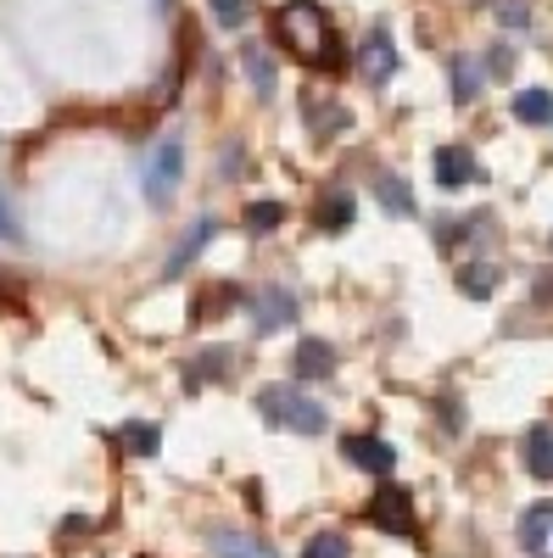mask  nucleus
<instances>
[{
  "instance_id": "24",
  "label": "nucleus",
  "mask_w": 553,
  "mask_h": 558,
  "mask_svg": "<svg viewBox=\"0 0 553 558\" xmlns=\"http://www.w3.org/2000/svg\"><path fill=\"white\" fill-rule=\"evenodd\" d=\"M0 241H23V223H17V207L7 191H0Z\"/></svg>"
},
{
  "instance_id": "15",
  "label": "nucleus",
  "mask_w": 553,
  "mask_h": 558,
  "mask_svg": "<svg viewBox=\"0 0 553 558\" xmlns=\"http://www.w3.org/2000/svg\"><path fill=\"white\" fill-rule=\"evenodd\" d=\"M515 118L520 123H553V96H548V89H520V96H515Z\"/></svg>"
},
{
  "instance_id": "19",
  "label": "nucleus",
  "mask_w": 553,
  "mask_h": 558,
  "mask_svg": "<svg viewBox=\"0 0 553 558\" xmlns=\"http://www.w3.org/2000/svg\"><path fill=\"white\" fill-rule=\"evenodd\" d=\"M453 96L458 101H476L481 96V68L476 62H453Z\"/></svg>"
},
{
  "instance_id": "18",
  "label": "nucleus",
  "mask_w": 553,
  "mask_h": 558,
  "mask_svg": "<svg viewBox=\"0 0 553 558\" xmlns=\"http://www.w3.org/2000/svg\"><path fill=\"white\" fill-rule=\"evenodd\" d=\"M207 7H213V23L218 28H241L252 17V0H207Z\"/></svg>"
},
{
  "instance_id": "11",
  "label": "nucleus",
  "mask_w": 553,
  "mask_h": 558,
  "mask_svg": "<svg viewBox=\"0 0 553 558\" xmlns=\"http://www.w3.org/2000/svg\"><path fill=\"white\" fill-rule=\"evenodd\" d=\"M470 179H476V157L465 146H442L436 151V184L442 191H465Z\"/></svg>"
},
{
  "instance_id": "5",
  "label": "nucleus",
  "mask_w": 553,
  "mask_h": 558,
  "mask_svg": "<svg viewBox=\"0 0 553 558\" xmlns=\"http://www.w3.org/2000/svg\"><path fill=\"white\" fill-rule=\"evenodd\" d=\"M369 525H381L392 536H413V497L397 492V486H386L375 502H369Z\"/></svg>"
},
{
  "instance_id": "14",
  "label": "nucleus",
  "mask_w": 553,
  "mask_h": 558,
  "mask_svg": "<svg viewBox=\"0 0 553 558\" xmlns=\"http://www.w3.org/2000/svg\"><path fill=\"white\" fill-rule=\"evenodd\" d=\"M375 196H381V207H386L392 218H413V196H408V184H402L397 173H381V179H375Z\"/></svg>"
},
{
  "instance_id": "12",
  "label": "nucleus",
  "mask_w": 553,
  "mask_h": 558,
  "mask_svg": "<svg viewBox=\"0 0 553 558\" xmlns=\"http://www.w3.org/2000/svg\"><path fill=\"white\" fill-rule=\"evenodd\" d=\"M213 558H274V547L252 531H213Z\"/></svg>"
},
{
  "instance_id": "6",
  "label": "nucleus",
  "mask_w": 553,
  "mask_h": 558,
  "mask_svg": "<svg viewBox=\"0 0 553 558\" xmlns=\"http://www.w3.org/2000/svg\"><path fill=\"white\" fill-rule=\"evenodd\" d=\"M341 452H347L352 470H363V475H392V470H397V452H392V441H381V436H347Z\"/></svg>"
},
{
  "instance_id": "7",
  "label": "nucleus",
  "mask_w": 553,
  "mask_h": 558,
  "mask_svg": "<svg viewBox=\"0 0 553 558\" xmlns=\"http://www.w3.org/2000/svg\"><path fill=\"white\" fill-rule=\"evenodd\" d=\"M213 235H218V218H196L191 229H184V241L173 246V257H168V268H163V274H168V279H179L184 268H191V263L207 252V241H213Z\"/></svg>"
},
{
  "instance_id": "3",
  "label": "nucleus",
  "mask_w": 553,
  "mask_h": 558,
  "mask_svg": "<svg viewBox=\"0 0 553 558\" xmlns=\"http://www.w3.org/2000/svg\"><path fill=\"white\" fill-rule=\"evenodd\" d=\"M179 179H184V140H179V134H163L157 146L146 151V168H141L146 202H152V207H168L173 191H179Z\"/></svg>"
},
{
  "instance_id": "21",
  "label": "nucleus",
  "mask_w": 553,
  "mask_h": 558,
  "mask_svg": "<svg viewBox=\"0 0 553 558\" xmlns=\"http://www.w3.org/2000/svg\"><path fill=\"white\" fill-rule=\"evenodd\" d=\"M302 558H347V536H341V531H318V536L302 547Z\"/></svg>"
},
{
  "instance_id": "16",
  "label": "nucleus",
  "mask_w": 553,
  "mask_h": 558,
  "mask_svg": "<svg viewBox=\"0 0 553 558\" xmlns=\"http://www.w3.org/2000/svg\"><path fill=\"white\" fill-rule=\"evenodd\" d=\"M241 62H247V78L257 84V96H274V62H268V51L247 45V51H241Z\"/></svg>"
},
{
  "instance_id": "1",
  "label": "nucleus",
  "mask_w": 553,
  "mask_h": 558,
  "mask_svg": "<svg viewBox=\"0 0 553 558\" xmlns=\"http://www.w3.org/2000/svg\"><path fill=\"white\" fill-rule=\"evenodd\" d=\"M274 28H280L286 51L302 57L308 68L336 62V28H330V12L318 7V0H286L280 17H274Z\"/></svg>"
},
{
  "instance_id": "17",
  "label": "nucleus",
  "mask_w": 553,
  "mask_h": 558,
  "mask_svg": "<svg viewBox=\"0 0 553 558\" xmlns=\"http://www.w3.org/2000/svg\"><path fill=\"white\" fill-rule=\"evenodd\" d=\"M280 223H286L280 202H252L247 207V229H252V235H268V229H280Z\"/></svg>"
},
{
  "instance_id": "2",
  "label": "nucleus",
  "mask_w": 553,
  "mask_h": 558,
  "mask_svg": "<svg viewBox=\"0 0 553 558\" xmlns=\"http://www.w3.org/2000/svg\"><path fill=\"white\" fill-rule=\"evenodd\" d=\"M257 413L268 418L274 430H297V436H318V430H325V408H318L308 391H297V386L257 391Z\"/></svg>"
},
{
  "instance_id": "20",
  "label": "nucleus",
  "mask_w": 553,
  "mask_h": 558,
  "mask_svg": "<svg viewBox=\"0 0 553 558\" xmlns=\"http://www.w3.org/2000/svg\"><path fill=\"white\" fill-rule=\"evenodd\" d=\"M123 441H129V452L157 458V447H163V430H157V425H129V430H123Z\"/></svg>"
},
{
  "instance_id": "8",
  "label": "nucleus",
  "mask_w": 553,
  "mask_h": 558,
  "mask_svg": "<svg viewBox=\"0 0 553 558\" xmlns=\"http://www.w3.org/2000/svg\"><path fill=\"white\" fill-rule=\"evenodd\" d=\"M520 547H526L531 558H553V502L526 508V520H520Z\"/></svg>"
},
{
  "instance_id": "4",
  "label": "nucleus",
  "mask_w": 553,
  "mask_h": 558,
  "mask_svg": "<svg viewBox=\"0 0 553 558\" xmlns=\"http://www.w3.org/2000/svg\"><path fill=\"white\" fill-rule=\"evenodd\" d=\"M252 318H257V336H274L286 330V324H297V296L286 286H263L252 296Z\"/></svg>"
},
{
  "instance_id": "9",
  "label": "nucleus",
  "mask_w": 553,
  "mask_h": 558,
  "mask_svg": "<svg viewBox=\"0 0 553 558\" xmlns=\"http://www.w3.org/2000/svg\"><path fill=\"white\" fill-rule=\"evenodd\" d=\"M358 68L375 78V84H386V78H397V51H392V34L386 28H375L363 39V51H358Z\"/></svg>"
},
{
  "instance_id": "22",
  "label": "nucleus",
  "mask_w": 553,
  "mask_h": 558,
  "mask_svg": "<svg viewBox=\"0 0 553 558\" xmlns=\"http://www.w3.org/2000/svg\"><path fill=\"white\" fill-rule=\"evenodd\" d=\"M318 223H325V229H347L352 223V196L341 191V196H330L325 202V213H318Z\"/></svg>"
},
{
  "instance_id": "23",
  "label": "nucleus",
  "mask_w": 553,
  "mask_h": 558,
  "mask_svg": "<svg viewBox=\"0 0 553 558\" xmlns=\"http://www.w3.org/2000/svg\"><path fill=\"white\" fill-rule=\"evenodd\" d=\"M492 17H497L503 28H526V23H531L526 0H497V7H492Z\"/></svg>"
},
{
  "instance_id": "25",
  "label": "nucleus",
  "mask_w": 553,
  "mask_h": 558,
  "mask_svg": "<svg viewBox=\"0 0 553 558\" xmlns=\"http://www.w3.org/2000/svg\"><path fill=\"white\" fill-rule=\"evenodd\" d=\"M465 291L470 296H492V268H465Z\"/></svg>"
},
{
  "instance_id": "10",
  "label": "nucleus",
  "mask_w": 553,
  "mask_h": 558,
  "mask_svg": "<svg viewBox=\"0 0 553 558\" xmlns=\"http://www.w3.org/2000/svg\"><path fill=\"white\" fill-rule=\"evenodd\" d=\"M291 368H297L302 380H330V368H336V347H330V341H318V336H302V341H297Z\"/></svg>"
},
{
  "instance_id": "13",
  "label": "nucleus",
  "mask_w": 553,
  "mask_h": 558,
  "mask_svg": "<svg viewBox=\"0 0 553 558\" xmlns=\"http://www.w3.org/2000/svg\"><path fill=\"white\" fill-rule=\"evenodd\" d=\"M520 458H526V470H531L537 481H553V425H531Z\"/></svg>"
}]
</instances>
